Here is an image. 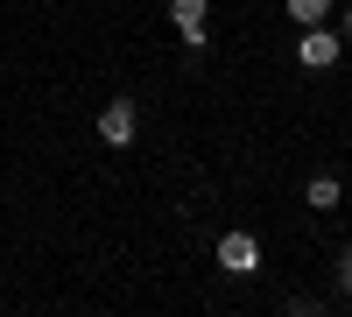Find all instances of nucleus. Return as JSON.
<instances>
[{
  "label": "nucleus",
  "instance_id": "obj_1",
  "mask_svg": "<svg viewBox=\"0 0 352 317\" xmlns=\"http://www.w3.org/2000/svg\"><path fill=\"white\" fill-rule=\"evenodd\" d=\"M204 14H212V0H169V21H176V43H184V50H204V43H212Z\"/></svg>",
  "mask_w": 352,
  "mask_h": 317
},
{
  "label": "nucleus",
  "instance_id": "obj_3",
  "mask_svg": "<svg viewBox=\"0 0 352 317\" xmlns=\"http://www.w3.org/2000/svg\"><path fill=\"white\" fill-rule=\"evenodd\" d=\"M219 268L226 275H261V240L254 233H226L219 240Z\"/></svg>",
  "mask_w": 352,
  "mask_h": 317
},
{
  "label": "nucleus",
  "instance_id": "obj_7",
  "mask_svg": "<svg viewBox=\"0 0 352 317\" xmlns=\"http://www.w3.org/2000/svg\"><path fill=\"white\" fill-rule=\"evenodd\" d=\"M338 296H352V247L338 254Z\"/></svg>",
  "mask_w": 352,
  "mask_h": 317
},
{
  "label": "nucleus",
  "instance_id": "obj_6",
  "mask_svg": "<svg viewBox=\"0 0 352 317\" xmlns=\"http://www.w3.org/2000/svg\"><path fill=\"white\" fill-rule=\"evenodd\" d=\"M324 14H331V0H289V21H303V28L324 21Z\"/></svg>",
  "mask_w": 352,
  "mask_h": 317
},
{
  "label": "nucleus",
  "instance_id": "obj_2",
  "mask_svg": "<svg viewBox=\"0 0 352 317\" xmlns=\"http://www.w3.org/2000/svg\"><path fill=\"white\" fill-rule=\"evenodd\" d=\"M134 127H141L134 99H106V113H99V141H106V149H127V141H134Z\"/></svg>",
  "mask_w": 352,
  "mask_h": 317
},
{
  "label": "nucleus",
  "instance_id": "obj_4",
  "mask_svg": "<svg viewBox=\"0 0 352 317\" xmlns=\"http://www.w3.org/2000/svg\"><path fill=\"white\" fill-rule=\"evenodd\" d=\"M296 56L310 71H324V64H338V28H324V21H310L303 28V43H296Z\"/></svg>",
  "mask_w": 352,
  "mask_h": 317
},
{
  "label": "nucleus",
  "instance_id": "obj_8",
  "mask_svg": "<svg viewBox=\"0 0 352 317\" xmlns=\"http://www.w3.org/2000/svg\"><path fill=\"white\" fill-rule=\"evenodd\" d=\"M338 36H345V43H352V8H345V21H338Z\"/></svg>",
  "mask_w": 352,
  "mask_h": 317
},
{
  "label": "nucleus",
  "instance_id": "obj_5",
  "mask_svg": "<svg viewBox=\"0 0 352 317\" xmlns=\"http://www.w3.org/2000/svg\"><path fill=\"white\" fill-rule=\"evenodd\" d=\"M303 205H310V212H331V205H338V177H310Z\"/></svg>",
  "mask_w": 352,
  "mask_h": 317
}]
</instances>
